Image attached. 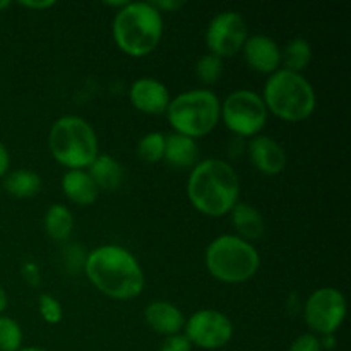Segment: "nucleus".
Returning <instances> with one entry per match:
<instances>
[{"instance_id":"f257e3e1","label":"nucleus","mask_w":351,"mask_h":351,"mask_svg":"<svg viewBox=\"0 0 351 351\" xmlns=\"http://www.w3.org/2000/svg\"><path fill=\"white\" fill-rule=\"evenodd\" d=\"M84 273L93 287L115 300H130L143 293L146 278L143 266L125 247L106 243L86 256Z\"/></svg>"},{"instance_id":"f03ea898","label":"nucleus","mask_w":351,"mask_h":351,"mask_svg":"<svg viewBox=\"0 0 351 351\" xmlns=\"http://www.w3.org/2000/svg\"><path fill=\"white\" fill-rule=\"evenodd\" d=\"M187 195L199 213L213 218L228 215L240 197V182L232 165L208 158L195 165L187 180Z\"/></svg>"},{"instance_id":"7ed1b4c3","label":"nucleus","mask_w":351,"mask_h":351,"mask_svg":"<svg viewBox=\"0 0 351 351\" xmlns=\"http://www.w3.org/2000/svg\"><path fill=\"white\" fill-rule=\"evenodd\" d=\"M112 34L123 53L146 57L163 36V16L151 2H129L113 17Z\"/></svg>"},{"instance_id":"20e7f679","label":"nucleus","mask_w":351,"mask_h":351,"mask_svg":"<svg viewBox=\"0 0 351 351\" xmlns=\"http://www.w3.org/2000/svg\"><path fill=\"white\" fill-rule=\"evenodd\" d=\"M263 99L267 112L287 122H302L314 113L317 105L314 86L304 74L280 69L264 84Z\"/></svg>"},{"instance_id":"39448f33","label":"nucleus","mask_w":351,"mask_h":351,"mask_svg":"<svg viewBox=\"0 0 351 351\" xmlns=\"http://www.w3.org/2000/svg\"><path fill=\"white\" fill-rule=\"evenodd\" d=\"M50 153L67 170H86L98 156V137L88 120L65 115L55 120L48 134Z\"/></svg>"},{"instance_id":"423d86ee","label":"nucleus","mask_w":351,"mask_h":351,"mask_svg":"<svg viewBox=\"0 0 351 351\" xmlns=\"http://www.w3.org/2000/svg\"><path fill=\"white\" fill-rule=\"evenodd\" d=\"M261 256L256 247L237 235H219L206 249V267L221 283H245L259 271Z\"/></svg>"},{"instance_id":"0eeeda50","label":"nucleus","mask_w":351,"mask_h":351,"mask_svg":"<svg viewBox=\"0 0 351 351\" xmlns=\"http://www.w3.org/2000/svg\"><path fill=\"white\" fill-rule=\"evenodd\" d=\"M219 110L221 103L216 93L211 89L199 88L175 96L165 113L175 132L197 141L199 137L213 132L218 125Z\"/></svg>"},{"instance_id":"6e6552de","label":"nucleus","mask_w":351,"mask_h":351,"mask_svg":"<svg viewBox=\"0 0 351 351\" xmlns=\"http://www.w3.org/2000/svg\"><path fill=\"white\" fill-rule=\"evenodd\" d=\"M266 103L263 96L252 89H237L221 103L219 119L225 122L226 129L240 137L259 136L267 122Z\"/></svg>"},{"instance_id":"1a4fd4ad","label":"nucleus","mask_w":351,"mask_h":351,"mask_svg":"<svg viewBox=\"0 0 351 351\" xmlns=\"http://www.w3.org/2000/svg\"><path fill=\"white\" fill-rule=\"evenodd\" d=\"M346 317V298L338 288L315 290L304 305V319L308 328L321 336L335 335Z\"/></svg>"},{"instance_id":"9d476101","label":"nucleus","mask_w":351,"mask_h":351,"mask_svg":"<svg viewBox=\"0 0 351 351\" xmlns=\"http://www.w3.org/2000/svg\"><path fill=\"white\" fill-rule=\"evenodd\" d=\"M184 331L191 345L202 350H219L233 338V324L230 317L215 308L194 312L185 321Z\"/></svg>"},{"instance_id":"9b49d317","label":"nucleus","mask_w":351,"mask_h":351,"mask_svg":"<svg viewBox=\"0 0 351 351\" xmlns=\"http://www.w3.org/2000/svg\"><path fill=\"white\" fill-rule=\"evenodd\" d=\"M249 38V29L242 14L237 10H223L216 14L206 29V43L209 53L218 55L219 58H230L240 53L243 43Z\"/></svg>"},{"instance_id":"f8f14e48","label":"nucleus","mask_w":351,"mask_h":351,"mask_svg":"<svg viewBox=\"0 0 351 351\" xmlns=\"http://www.w3.org/2000/svg\"><path fill=\"white\" fill-rule=\"evenodd\" d=\"M242 53L250 69L261 74H274L281 67V48L267 34H252L245 40Z\"/></svg>"},{"instance_id":"ddd939ff","label":"nucleus","mask_w":351,"mask_h":351,"mask_svg":"<svg viewBox=\"0 0 351 351\" xmlns=\"http://www.w3.org/2000/svg\"><path fill=\"white\" fill-rule=\"evenodd\" d=\"M130 103L139 112L147 115H160L167 112L170 105V91L167 86L154 77H141L132 82L129 91Z\"/></svg>"},{"instance_id":"4468645a","label":"nucleus","mask_w":351,"mask_h":351,"mask_svg":"<svg viewBox=\"0 0 351 351\" xmlns=\"http://www.w3.org/2000/svg\"><path fill=\"white\" fill-rule=\"evenodd\" d=\"M247 151L250 163L264 175H278L287 167V153L283 146L269 136L250 137Z\"/></svg>"},{"instance_id":"2eb2a0df","label":"nucleus","mask_w":351,"mask_h":351,"mask_svg":"<svg viewBox=\"0 0 351 351\" xmlns=\"http://www.w3.org/2000/svg\"><path fill=\"white\" fill-rule=\"evenodd\" d=\"M144 319L154 332L173 336L184 329L185 315L177 305L167 300H153L144 311Z\"/></svg>"},{"instance_id":"dca6fc26","label":"nucleus","mask_w":351,"mask_h":351,"mask_svg":"<svg viewBox=\"0 0 351 351\" xmlns=\"http://www.w3.org/2000/svg\"><path fill=\"white\" fill-rule=\"evenodd\" d=\"M163 160L175 168H194L199 163V144L192 137L171 132L165 136Z\"/></svg>"},{"instance_id":"f3484780","label":"nucleus","mask_w":351,"mask_h":351,"mask_svg":"<svg viewBox=\"0 0 351 351\" xmlns=\"http://www.w3.org/2000/svg\"><path fill=\"white\" fill-rule=\"evenodd\" d=\"M62 191L77 206H91L98 199L99 189L86 170H67L62 177Z\"/></svg>"},{"instance_id":"a211bd4d","label":"nucleus","mask_w":351,"mask_h":351,"mask_svg":"<svg viewBox=\"0 0 351 351\" xmlns=\"http://www.w3.org/2000/svg\"><path fill=\"white\" fill-rule=\"evenodd\" d=\"M230 216H232V225L235 228L237 237H240L245 242L259 240L263 237L264 230H266L263 215L247 202H237L232 211H230Z\"/></svg>"},{"instance_id":"6ab92c4d","label":"nucleus","mask_w":351,"mask_h":351,"mask_svg":"<svg viewBox=\"0 0 351 351\" xmlns=\"http://www.w3.org/2000/svg\"><path fill=\"white\" fill-rule=\"evenodd\" d=\"M88 173L99 191H117L123 182V167L112 154H98L89 165Z\"/></svg>"},{"instance_id":"aec40b11","label":"nucleus","mask_w":351,"mask_h":351,"mask_svg":"<svg viewBox=\"0 0 351 351\" xmlns=\"http://www.w3.org/2000/svg\"><path fill=\"white\" fill-rule=\"evenodd\" d=\"M3 189L14 197H33L41 191V177L36 171L19 168L3 177Z\"/></svg>"},{"instance_id":"412c9836","label":"nucleus","mask_w":351,"mask_h":351,"mask_svg":"<svg viewBox=\"0 0 351 351\" xmlns=\"http://www.w3.org/2000/svg\"><path fill=\"white\" fill-rule=\"evenodd\" d=\"M45 232L53 240H67L74 230V216L71 209L64 204H53L45 213Z\"/></svg>"},{"instance_id":"4be33fe9","label":"nucleus","mask_w":351,"mask_h":351,"mask_svg":"<svg viewBox=\"0 0 351 351\" xmlns=\"http://www.w3.org/2000/svg\"><path fill=\"white\" fill-rule=\"evenodd\" d=\"M312 60V48L305 38H293L281 50V65L285 71L302 74Z\"/></svg>"},{"instance_id":"5701e85b","label":"nucleus","mask_w":351,"mask_h":351,"mask_svg":"<svg viewBox=\"0 0 351 351\" xmlns=\"http://www.w3.org/2000/svg\"><path fill=\"white\" fill-rule=\"evenodd\" d=\"M165 154V134L149 132L137 143V156L146 163H158Z\"/></svg>"},{"instance_id":"b1692460","label":"nucleus","mask_w":351,"mask_h":351,"mask_svg":"<svg viewBox=\"0 0 351 351\" xmlns=\"http://www.w3.org/2000/svg\"><path fill=\"white\" fill-rule=\"evenodd\" d=\"M223 74V58H219L218 55L208 53L202 55L201 58L195 64V75H197L199 81L206 86L216 84L219 81Z\"/></svg>"},{"instance_id":"393cba45","label":"nucleus","mask_w":351,"mask_h":351,"mask_svg":"<svg viewBox=\"0 0 351 351\" xmlns=\"http://www.w3.org/2000/svg\"><path fill=\"white\" fill-rule=\"evenodd\" d=\"M23 348V329L14 319L0 315V351Z\"/></svg>"},{"instance_id":"a878e982","label":"nucleus","mask_w":351,"mask_h":351,"mask_svg":"<svg viewBox=\"0 0 351 351\" xmlns=\"http://www.w3.org/2000/svg\"><path fill=\"white\" fill-rule=\"evenodd\" d=\"M38 311H40L43 321L48 322V324H58L62 317H64V308H62L60 302L50 293L40 295V298H38Z\"/></svg>"},{"instance_id":"bb28decb","label":"nucleus","mask_w":351,"mask_h":351,"mask_svg":"<svg viewBox=\"0 0 351 351\" xmlns=\"http://www.w3.org/2000/svg\"><path fill=\"white\" fill-rule=\"evenodd\" d=\"M288 351H322L321 339L312 335V332H305V335H300L291 343Z\"/></svg>"},{"instance_id":"cd10ccee","label":"nucleus","mask_w":351,"mask_h":351,"mask_svg":"<svg viewBox=\"0 0 351 351\" xmlns=\"http://www.w3.org/2000/svg\"><path fill=\"white\" fill-rule=\"evenodd\" d=\"M192 345L191 341L187 339V336L178 332V335L173 336H167L165 341L161 343L160 351H191Z\"/></svg>"},{"instance_id":"c85d7f7f","label":"nucleus","mask_w":351,"mask_h":351,"mask_svg":"<svg viewBox=\"0 0 351 351\" xmlns=\"http://www.w3.org/2000/svg\"><path fill=\"white\" fill-rule=\"evenodd\" d=\"M153 7L160 12H167V10H178L180 7H184V2L180 0H154Z\"/></svg>"},{"instance_id":"c756f323","label":"nucleus","mask_w":351,"mask_h":351,"mask_svg":"<svg viewBox=\"0 0 351 351\" xmlns=\"http://www.w3.org/2000/svg\"><path fill=\"white\" fill-rule=\"evenodd\" d=\"M9 165H10V156L7 147L0 143V177H5L7 171H9Z\"/></svg>"},{"instance_id":"7c9ffc66","label":"nucleus","mask_w":351,"mask_h":351,"mask_svg":"<svg viewBox=\"0 0 351 351\" xmlns=\"http://www.w3.org/2000/svg\"><path fill=\"white\" fill-rule=\"evenodd\" d=\"M19 5L27 7V9L43 10V9H50V7H53L55 2H53V0H43V2H33V0H21Z\"/></svg>"},{"instance_id":"2f4dec72","label":"nucleus","mask_w":351,"mask_h":351,"mask_svg":"<svg viewBox=\"0 0 351 351\" xmlns=\"http://www.w3.org/2000/svg\"><path fill=\"white\" fill-rule=\"evenodd\" d=\"M5 308H7V293H5V290L0 287V315L5 312Z\"/></svg>"},{"instance_id":"473e14b6","label":"nucleus","mask_w":351,"mask_h":351,"mask_svg":"<svg viewBox=\"0 0 351 351\" xmlns=\"http://www.w3.org/2000/svg\"><path fill=\"white\" fill-rule=\"evenodd\" d=\"M17 351H48V350L38 348V346H26V348H21V350H17Z\"/></svg>"},{"instance_id":"72a5a7b5","label":"nucleus","mask_w":351,"mask_h":351,"mask_svg":"<svg viewBox=\"0 0 351 351\" xmlns=\"http://www.w3.org/2000/svg\"><path fill=\"white\" fill-rule=\"evenodd\" d=\"M7 7H10L9 0H0V12H2L3 9H7Z\"/></svg>"}]
</instances>
